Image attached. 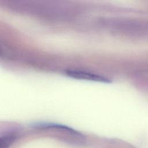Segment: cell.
Masks as SVG:
<instances>
[{
    "mask_svg": "<svg viewBox=\"0 0 148 148\" xmlns=\"http://www.w3.org/2000/svg\"><path fill=\"white\" fill-rule=\"evenodd\" d=\"M65 73L66 75H68V76L73 78H76L78 79H84L87 80L105 83H109L110 82L109 80V79L102 76L97 75L96 73L86 71H83L80 70H67L65 72Z\"/></svg>",
    "mask_w": 148,
    "mask_h": 148,
    "instance_id": "6da1fadb",
    "label": "cell"
}]
</instances>
